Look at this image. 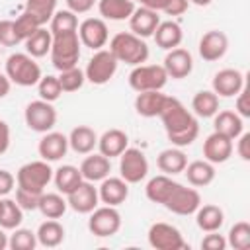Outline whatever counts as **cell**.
Here are the masks:
<instances>
[{"label": "cell", "instance_id": "32", "mask_svg": "<svg viewBox=\"0 0 250 250\" xmlns=\"http://www.w3.org/2000/svg\"><path fill=\"white\" fill-rule=\"evenodd\" d=\"M82 174H80V168L72 166V164H64L57 170H53V182H55V188L59 189V193L66 195L70 193L80 182H82Z\"/></svg>", "mask_w": 250, "mask_h": 250}, {"label": "cell", "instance_id": "27", "mask_svg": "<svg viewBox=\"0 0 250 250\" xmlns=\"http://www.w3.org/2000/svg\"><path fill=\"white\" fill-rule=\"evenodd\" d=\"M68 146L76 154H90L94 146H98V135L88 125H78L68 135Z\"/></svg>", "mask_w": 250, "mask_h": 250}, {"label": "cell", "instance_id": "14", "mask_svg": "<svg viewBox=\"0 0 250 250\" xmlns=\"http://www.w3.org/2000/svg\"><path fill=\"white\" fill-rule=\"evenodd\" d=\"M78 37L84 47L98 51V49L105 47V43L109 39V31L102 18H86L84 21L78 23Z\"/></svg>", "mask_w": 250, "mask_h": 250}, {"label": "cell", "instance_id": "3", "mask_svg": "<svg viewBox=\"0 0 250 250\" xmlns=\"http://www.w3.org/2000/svg\"><path fill=\"white\" fill-rule=\"evenodd\" d=\"M80 37L78 31H66V33H59L53 35V43H51V62L53 66L61 72L72 66H78V59H80Z\"/></svg>", "mask_w": 250, "mask_h": 250}, {"label": "cell", "instance_id": "7", "mask_svg": "<svg viewBox=\"0 0 250 250\" xmlns=\"http://www.w3.org/2000/svg\"><path fill=\"white\" fill-rule=\"evenodd\" d=\"M117 59L111 55L109 49H98L92 59L88 61L86 64V70H84V76L88 82L96 84V86H102V84H107L115 70H117Z\"/></svg>", "mask_w": 250, "mask_h": 250}, {"label": "cell", "instance_id": "15", "mask_svg": "<svg viewBox=\"0 0 250 250\" xmlns=\"http://www.w3.org/2000/svg\"><path fill=\"white\" fill-rule=\"evenodd\" d=\"M227 49H229V37H227L225 31H219V29L205 31L201 35L199 47H197L199 57L203 61H207V62H215V61L223 59L225 53H227Z\"/></svg>", "mask_w": 250, "mask_h": 250}, {"label": "cell", "instance_id": "28", "mask_svg": "<svg viewBox=\"0 0 250 250\" xmlns=\"http://www.w3.org/2000/svg\"><path fill=\"white\" fill-rule=\"evenodd\" d=\"M182 174H186L188 182L193 188H203V186H209L215 180V164L207 162L205 158L203 160H193L184 168Z\"/></svg>", "mask_w": 250, "mask_h": 250}, {"label": "cell", "instance_id": "4", "mask_svg": "<svg viewBox=\"0 0 250 250\" xmlns=\"http://www.w3.org/2000/svg\"><path fill=\"white\" fill-rule=\"evenodd\" d=\"M6 76L18 86H35L41 80V66L27 53H12L6 59Z\"/></svg>", "mask_w": 250, "mask_h": 250}, {"label": "cell", "instance_id": "10", "mask_svg": "<svg viewBox=\"0 0 250 250\" xmlns=\"http://www.w3.org/2000/svg\"><path fill=\"white\" fill-rule=\"evenodd\" d=\"M119 174L127 184H139L148 174V160L143 150L127 146L119 154Z\"/></svg>", "mask_w": 250, "mask_h": 250}, {"label": "cell", "instance_id": "16", "mask_svg": "<svg viewBox=\"0 0 250 250\" xmlns=\"http://www.w3.org/2000/svg\"><path fill=\"white\" fill-rule=\"evenodd\" d=\"M234 145L232 139H229L227 135H221L217 131H213L205 141H203V158L211 164H223L232 156Z\"/></svg>", "mask_w": 250, "mask_h": 250}, {"label": "cell", "instance_id": "13", "mask_svg": "<svg viewBox=\"0 0 250 250\" xmlns=\"http://www.w3.org/2000/svg\"><path fill=\"white\" fill-rule=\"evenodd\" d=\"M66 203L70 209H74L76 213L82 215H90L98 203H100V195H98V188H94V182L82 180L70 193H66Z\"/></svg>", "mask_w": 250, "mask_h": 250}, {"label": "cell", "instance_id": "35", "mask_svg": "<svg viewBox=\"0 0 250 250\" xmlns=\"http://www.w3.org/2000/svg\"><path fill=\"white\" fill-rule=\"evenodd\" d=\"M178 182H174L170 176H166V174H162V176H154V178H150L148 180V184H146V188H145V193H146V197L152 201V203H164L166 201V197L170 195V191L174 189V186H176Z\"/></svg>", "mask_w": 250, "mask_h": 250}, {"label": "cell", "instance_id": "56", "mask_svg": "<svg viewBox=\"0 0 250 250\" xmlns=\"http://www.w3.org/2000/svg\"><path fill=\"white\" fill-rule=\"evenodd\" d=\"M10 88H12L10 78H8L6 74H2V72H0V100H2V98H6V96L10 94Z\"/></svg>", "mask_w": 250, "mask_h": 250}, {"label": "cell", "instance_id": "33", "mask_svg": "<svg viewBox=\"0 0 250 250\" xmlns=\"http://www.w3.org/2000/svg\"><path fill=\"white\" fill-rule=\"evenodd\" d=\"M51 43H53V33H51L45 25L39 27V29H35V31L23 41V45H25V53L31 55L33 59H41V57H45V55L51 51Z\"/></svg>", "mask_w": 250, "mask_h": 250}, {"label": "cell", "instance_id": "2", "mask_svg": "<svg viewBox=\"0 0 250 250\" xmlns=\"http://www.w3.org/2000/svg\"><path fill=\"white\" fill-rule=\"evenodd\" d=\"M109 51L117 59V62H125L131 66L143 64L148 59V45L145 43L143 37L131 31L115 33L109 41Z\"/></svg>", "mask_w": 250, "mask_h": 250}, {"label": "cell", "instance_id": "41", "mask_svg": "<svg viewBox=\"0 0 250 250\" xmlns=\"http://www.w3.org/2000/svg\"><path fill=\"white\" fill-rule=\"evenodd\" d=\"M227 246H232L234 250H248L250 248V223L246 221L234 223L229 230Z\"/></svg>", "mask_w": 250, "mask_h": 250}, {"label": "cell", "instance_id": "40", "mask_svg": "<svg viewBox=\"0 0 250 250\" xmlns=\"http://www.w3.org/2000/svg\"><path fill=\"white\" fill-rule=\"evenodd\" d=\"M23 221V209L16 203V199H4V209L0 213V227L4 230H14Z\"/></svg>", "mask_w": 250, "mask_h": 250}, {"label": "cell", "instance_id": "17", "mask_svg": "<svg viewBox=\"0 0 250 250\" xmlns=\"http://www.w3.org/2000/svg\"><path fill=\"white\" fill-rule=\"evenodd\" d=\"M162 66H164L168 78L182 80V78L191 74V70H193V57H191L189 51H186L182 47H176V49H170L166 53Z\"/></svg>", "mask_w": 250, "mask_h": 250}, {"label": "cell", "instance_id": "37", "mask_svg": "<svg viewBox=\"0 0 250 250\" xmlns=\"http://www.w3.org/2000/svg\"><path fill=\"white\" fill-rule=\"evenodd\" d=\"M66 207H68V203H66V199H64L61 193H45V191H43V193L39 195V205H37V209H39L41 215L47 217V219H61V217L64 215Z\"/></svg>", "mask_w": 250, "mask_h": 250}, {"label": "cell", "instance_id": "43", "mask_svg": "<svg viewBox=\"0 0 250 250\" xmlns=\"http://www.w3.org/2000/svg\"><path fill=\"white\" fill-rule=\"evenodd\" d=\"M37 92H39V98L45 100V102H57L62 94V88H61V82L57 76L53 74H47V76H41V80L37 82Z\"/></svg>", "mask_w": 250, "mask_h": 250}, {"label": "cell", "instance_id": "6", "mask_svg": "<svg viewBox=\"0 0 250 250\" xmlns=\"http://www.w3.org/2000/svg\"><path fill=\"white\" fill-rule=\"evenodd\" d=\"M168 82V74L162 64H137L129 74V86L135 92L162 90Z\"/></svg>", "mask_w": 250, "mask_h": 250}, {"label": "cell", "instance_id": "5", "mask_svg": "<svg viewBox=\"0 0 250 250\" xmlns=\"http://www.w3.org/2000/svg\"><path fill=\"white\" fill-rule=\"evenodd\" d=\"M51 180H53V168L43 158L20 166V170L16 174L18 188L33 191V193H43Z\"/></svg>", "mask_w": 250, "mask_h": 250}, {"label": "cell", "instance_id": "26", "mask_svg": "<svg viewBox=\"0 0 250 250\" xmlns=\"http://www.w3.org/2000/svg\"><path fill=\"white\" fill-rule=\"evenodd\" d=\"M213 129L221 135H227L229 139H236L242 131H244V123H242V117L236 113V111H230V109H223V111H217L213 115Z\"/></svg>", "mask_w": 250, "mask_h": 250}, {"label": "cell", "instance_id": "20", "mask_svg": "<svg viewBox=\"0 0 250 250\" xmlns=\"http://www.w3.org/2000/svg\"><path fill=\"white\" fill-rule=\"evenodd\" d=\"M98 195H100L102 203L117 207V205H121L129 197V184L121 176L119 178L107 176V178L102 180V186L98 188Z\"/></svg>", "mask_w": 250, "mask_h": 250}, {"label": "cell", "instance_id": "11", "mask_svg": "<svg viewBox=\"0 0 250 250\" xmlns=\"http://www.w3.org/2000/svg\"><path fill=\"white\" fill-rule=\"evenodd\" d=\"M162 205L176 215H193L197 211V207L201 205V195L195 188L176 184Z\"/></svg>", "mask_w": 250, "mask_h": 250}, {"label": "cell", "instance_id": "29", "mask_svg": "<svg viewBox=\"0 0 250 250\" xmlns=\"http://www.w3.org/2000/svg\"><path fill=\"white\" fill-rule=\"evenodd\" d=\"M195 223L203 232H215L223 227L225 213L219 205H213V203L199 205L197 211H195Z\"/></svg>", "mask_w": 250, "mask_h": 250}, {"label": "cell", "instance_id": "23", "mask_svg": "<svg viewBox=\"0 0 250 250\" xmlns=\"http://www.w3.org/2000/svg\"><path fill=\"white\" fill-rule=\"evenodd\" d=\"M109 170H111L109 158L100 154V152L98 154H88L80 164V174L88 182H102L104 178L109 176Z\"/></svg>", "mask_w": 250, "mask_h": 250}, {"label": "cell", "instance_id": "46", "mask_svg": "<svg viewBox=\"0 0 250 250\" xmlns=\"http://www.w3.org/2000/svg\"><path fill=\"white\" fill-rule=\"evenodd\" d=\"M20 41L16 27H14V20H0V45L4 47H16Z\"/></svg>", "mask_w": 250, "mask_h": 250}, {"label": "cell", "instance_id": "48", "mask_svg": "<svg viewBox=\"0 0 250 250\" xmlns=\"http://www.w3.org/2000/svg\"><path fill=\"white\" fill-rule=\"evenodd\" d=\"M234 111H236L242 119L250 117V86H248V84H244V86H242V90L236 94Z\"/></svg>", "mask_w": 250, "mask_h": 250}, {"label": "cell", "instance_id": "57", "mask_svg": "<svg viewBox=\"0 0 250 250\" xmlns=\"http://www.w3.org/2000/svg\"><path fill=\"white\" fill-rule=\"evenodd\" d=\"M4 248H8V234H6L4 229L0 227V250H4Z\"/></svg>", "mask_w": 250, "mask_h": 250}, {"label": "cell", "instance_id": "8", "mask_svg": "<svg viewBox=\"0 0 250 250\" xmlns=\"http://www.w3.org/2000/svg\"><path fill=\"white\" fill-rule=\"evenodd\" d=\"M23 119H25V125L31 131L47 133V131H51L57 125V109L53 107L51 102H45V100L39 98V100L29 102L25 105Z\"/></svg>", "mask_w": 250, "mask_h": 250}, {"label": "cell", "instance_id": "30", "mask_svg": "<svg viewBox=\"0 0 250 250\" xmlns=\"http://www.w3.org/2000/svg\"><path fill=\"white\" fill-rule=\"evenodd\" d=\"M98 10L104 20L123 21L131 18L135 10V2L133 0H98Z\"/></svg>", "mask_w": 250, "mask_h": 250}, {"label": "cell", "instance_id": "50", "mask_svg": "<svg viewBox=\"0 0 250 250\" xmlns=\"http://www.w3.org/2000/svg\"><path fill=\"white\" fill-rule=\"evenodd\" d=\"M238 145H236V152H238V156L242 158V160H250V133H240L238 137Z\"/></svg>", "mask_w": 250, "mask_h": 250}, {"label": "cell", "instance_id": "42", "mask_svg": "<svg viewBox=\"0 0 250 250\" xmlns=\"http://www.w3.org/2000/svg\"><path fill=\"white\" fill-rule=\"evenodd\" d=\"M37 246V234L29 229H14L8 236V248L12 250H33Z\"/></svg>", "mask_w": 250, "mask_h": 250}, {"label": "cell", "instance_id": "45", "mask_svg": "<svg viewBox=\"0 0 250 250\" xmlns=\"http://www.w3.org/2000/svg\"><path fill=\"white\" fill-rule=\"evenodd\" d=\"M14 27H16V33H18V37H20V41L23 43L35 29H39V27H43L31 14H27V12H21L16 20H14Z\"/></svg>", "mask_w": 250, "mask_h": 250}, {"label": "cell", "instance_id": "21", "mask_svg": "<svg viewBox=\"0 0 250 250\" xmlns=\"http://www.w3.org/2000/svg\"><path fill=\"white\" fill-rule=\"evenodd\" d=\"M160 23V18H158V12L154 10H148L145 6L141 8H135L131 18H129V27H131V33L139 35V37H150L156 29V25Z\"/></svg>", "mask_w": 250, "mask_h": 250}, {"label": "cell", "instance_id": "22", "mask_svg": "<svg viewBox=\"0 0 250 250\" xmlns=\"http://www.w3.org/2000/svg\"><path fill=\"white\" fill-rule=\"evenodd\" d=\"M129 146V137L125 131L121 129H109L105 131L102 137H98V148H100V154L107 156L109 160L119 156L125 148Z\"/></svg>", "mask_w": 250, "mask_h": 250}, {"label": "cell", "instance_id": "51", "mask_svg": "<svg viewBox=\"0 0 250 250\" xmlns=\"http://www.w3.org/2000/svg\"><path fill=\"white\" fill-rule=\"evenodd\" d=\"M14 186H16L14 174L8 172V170H0V197L8 195V193L14 189Z\"/></svg>", "mask_w": 250, "mask_h": 250}, {"label": "cell", "instance_id": "38", "mask_svg": "<svg viewBox=\"0 0 250 250\" xmlns=\"http://www.w3.org/2000/svg\"><path fill=\"white\" fill-rule=\"evenodd\" d=\"M49 31L53 35L66 33V31H78V18L70 10H57L49 21Z\"/></svg>", "mask_w": 250, "mask_h": 250}, {"label": "cell", "instance_id": "18", "mask_svg": "<svg viewBox=\"0 0 250 250\" xmlns=\"http://www.w3.org/2000/svg\"><path fill=\"white\" fill-rule=\"evenodd\" d=\"M246 84L244 74L238 68H223L213 76V92L221 98L236 96Z\"/></svg>", "mask_w": 250, "mask_h": 250}, {"label": "cell", "instance_id": "49", "mask_svg": "<svg viewBox=\"0 0 250 250\" xmlns=\"http://www.w3.org/2000/svg\"><path fill=\"white\" fill-rule=\"evenodd\" d=\"M201 248L203 250H225L227 248V238L223 234H217V230L215 232H209V234L203 236Z\"/></svg>", "mask_w": 250, "mask_h": 250}, {"label": "cell", "instance_id": "19", "mask_svg": "<svg viewBox=\"0 0 250 250\" xmlns=\"http://www.w3.org/2000/svg\"><path fill=\"white\" fill-rule=\"evenodd\" d=\"M68 150V137L59 133V131H47L39 145H37V152L43 160L47 162H57L61 160Z\"/></svg>", "mask_w": 250, "mask_h": 250}, {"label": "cell", "instance_id": "36", "mask_svg": "<svg viewBox=\"0 0 250 250\" xmlns=\"http://www.w3.org/2000/svg\"><path fill=\"white\" fill-rule=\"evenodd\" d=\"M191 109L197 117H213L219 111V96L213 90H201L193 96Z\"/></svg>", "mask_w": 250, "mask_h": 250}, {"label": "cell", "instance_id": "47", "mask_svg": "<svg viewBox=\"0 0 250 250\" xmlns=\"http://www.w3.org/2000/svg\"><path fill=\"white\" fill-rule=\"evenodd\" d=\"M39 195L41 193H33L21 188H16V203L23 209V211H35L39 205Z\"/></svg>", "mask_w": 250, "mask_h": 250}, {"label": "cell", "instance_id": "24", "mask_svg": "<svg viewBox=\"0 0 250 250\" xmlns=\"http://www.w3.org/2000/svg\"><path fill=\"white\" fill-rule=\"evenodd\" d=\"M152 37H154V41H156V45H158L160 49L170 51V49L180 47V43H182V39H184V31H182L180 23L168 20V21H160V23L156 25Z\"/></svg>", "mask_w": 250, "mask_h": 250}, {"label": "cell", "instance_id": "52", "mask_svg": "<svg viewBox=\"0 0 250 250\" xmlns=\"http://www.w3.org/2000/svg\"><path fill=\"white\" fill-rule=\"evenodd\" d=\"M189 6V0H168L164 14L166 16H182Z\"/></svg>", "mask_w": 250, "mask_h": 250}, {"label": "cell", "instance_id": "55", "mask_svg": "<svg viewBox=\"0 0 250 250\" xmlns=\"http://www.w3.org/2000/svg\"><path fill=\"white\" fill-rule=\"evenodd\" d=\"M139 2H141V6L154 10V12H164V8L168 4V0H139Z\"/></svg>", "mask_w": 250, "mask_h": 250}, {"label": "cell", "instance_id": "9", "mask_svg": "<svg viewBox=\"0 0 250 250\" xmlns=\"http://www.w3.org/2000/svg\"><path fill=\"white\" fill-rule=\"evenodd\" d=\"M121 229V213L111 207V205H104V207H96L90 213L88 219V230L98 236V238H107L117 234Z\"/></svg>", "mask_w": 250, "mask_h": 250}, {"label": "cell", "instance_id": "34", "mask_svg": "<svg viewBox=\"0 0 250 250\" xmlns=\"http://www.w3.org/2000/svg\"><path fill=\"white\" fill-rule=\"evenodd\" d=\"M37 244L45 248H55L64 240V227L57 219H47L37 229Z\"/></svg>", "mask_w": 250, "mask_h": 250}, {"label": "cell", "instance_id": "59", "mask_svg": "<svg viewBox=\"0 0 250 250\" xmlns=\"http://www.w3.org/2000/svg\"><path fill=\"white\" fill-rule=\"evenodd\" d=\"M2 209H4V199L0 197V213H2Z\"/></svg>", "mask_w": 250, "mask_h": 250}, {"label": "cell", "instance_id": "12", "mask_svg": "<svg viewBox=\"0 0 250 250\" xmlns=\"http://www.w3.org/2000/svg\"><path fill=\"white\" fill-rule=\"evenodd\" d=\"M148 244L156 250H182L188 248L182 232L168 223H154L148 229Z\"/></svg>", "mask_w": 250, "mask_h": 250}, {"label": "cell", "instance_id": "58", "mask_svg": "<svg viewBox=\"0 0 250 250\" xmlns=\"http://www.w3.org/2000/svg\"><path fill=\"white\" fill-rule=\"evenodd\" d=\"M191 4H195V6H209L213 0H189Z\"/></svg>", "mask_w": 250, "mask_h": 250}, {"label": "cell", "instance_id": "44", "mask_svg": "<svg viewBox=\"0 0 250 250\" xmlns=\"http://www.w3.org/2000/svg\"><path fill=\"white\" fill-rule=\"evenodd\" d=\"M57 78H59V82H61L62 92H76V90H80V88H82V84L86 82L84 70H80L78 66H72V68L61 70V74H59Z\"/></svg>", "mask_w": 250, "mask_h": 250}, {"label": "cell", "instance_id": "39", "mask_svg": "<svg viewBox=\"0 0 250 250\" xmlns=\"http://www.w3.org/2000/svg\"><path fill=\"white\" fill-rule=\"evenodd\" d=\"M23 12L31 14L41 25H45L57 12V0H25Z\"/></svg>", "mask_w": 250, "mask_h": 250}, {"label": "cell", "instance_id": "54", "mask_svg": "<svg viewBox=\"0 0 250 250\" xmlns=\"http://www.w3.org/2000/svg\"><path fill=\"white\" fill-rule=\"evenodd\" d=\"M10 148V125L0 119V156Z\"/></svg>", "mask_w": 250, "mask_h": 250}, {"label": "cell", "instance_id": "1", "mask_svg": "<svg viewBox=\"0 0 250 250\" xmlns=\"http://www.w3.org/2000/svg\"><path fill=\"white\" fill-rule=\"evenodd\" d=\"M158 117L162 119V125L166 129L168 141L182 148V146H189L197 135H199V123L193 117L191 111H188V107L178 100V98H166Z\"/></svg>", "mask_w": 250, "mask_h": 250}, {"label": "cell", "instance_id": "31", "mask_svg": "<svg viewBox=\"0 0 250 250\" xmlns=\"http://www.w3.org/2000/svg\"><path fill=\"white\" fill-rule=\"evenodd\" d=\"M156 164L166 176H176V174H182L184 168L188 166V156L178 146L176 148H166L158 154Z\"/></svg>", "mask_w": 250, "mask_h": 250}, {"label": "cell", "instance_id": "25", "mask_svg": "<svg viewBox=\"0 0 250 250\" xmlns=\"http://www.w3.org/2000/svg\"><path fill=\"white\" fill-rule=\"evenodd\" d=\"M166 94H162L160 90H148V92H137L135 98V109L141 117H158L164 102H166Z\"/></svg>", "mask_w": 250, "mask_h": 250}, {"label": "cell", "instance_id": "53", "mask_svg": "<svg viewBox=\"0 0 250 250\" xmlns=\"http://www.w3.org/2000/svg\"><path fill=\"white\" fill-rule=\"evenodd\" d=\"M96 2L98 0H66V6L74 14H86V12H90L94 8Z\"/></svg>", "mask_w": 250, "mask_h": 250}]
</instances>
